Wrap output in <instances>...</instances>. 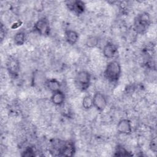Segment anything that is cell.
<instances>
[{"mask_svg":"<svg viewBox=\"0 0 157 157\" xmlns=\"http://www.w3.org/2000/svg\"><path fill=\"white\" fill-rule=\"evenodd\" d=\"M121 74V66L117 60H112L109 62L104 71L105 78L110 83H117Z\"/></svg>","mask_w":157,"mask_h":157,"instance_id":"1","label":"cell"},{"mask_svg":"<svg viewBox=\"0 0 157 157\" xmlns=\"http://www.w3.org/2000/svg\"><path fill=\"white\" fill-rule=\"evenodd\" d=\"M54 148L57 150L58 156L71 157L75 155L76 147L72 140L61 141L54 142Z\"/></svg>","mask_w":157,"mask_h":157,"instance_id":"2","label":"cell"},{"mask_svg":"<svg viewBox=\"0 0 157 157\" xmlns=\"http://www.w3.org/2000/svg\"><path fill=\"white\" fill-rule=\"evenodd\" d=\"M151 23L150 14L148 12H142L136 16L134 21V29L140 34H144Z\"/></svg>","mask_w":157,"mask_h":157,"instance_id":"3","label":"cell"},{"mask_svg":"<svg viewBox=\"0 0 157 157\" xmlns=\"http://www.w3.org/2000/svg\"><path fill=\"white\" fill-rule=\"evenodd\" d=\"M91 76L90 73L87 71H78L74 78L75 83L77 87L82 91H86L90 86Z\"/></svg>","mask_w":157,"mask_h":157,"instance_id":"4","label":"cell"},{"mask_svg":"<svg viewBox=\"0 0 157 157\" xmlns=\"http://www.w3.org/2000/svg\"><path fill=\"white\" fill-rule=\"evenodd\" d=\"M33 30L40 36H49L51 29L48 20L46 17H41L38 19L34 24Z\"/></svg>","mask_w":157,"mask_h":157,"instance_id":"5","label":"cell"},{"mask_svg":"<svg viewBox=\"0 0 157 157\" xmlns=\"http://www.w3.org/2000/svg\"><path fill=\"white\" fill-rule=\"evenodd\" d=\"M93 107L99 112H103L107 105L105 96L100 91H96L93 96Z\"/></svg>","mask_w":157,"mask_h":157,"instance_id":"6","label":"cell"},{"mask_svg":"<svg viewBox=\"0 0 157 157\" xmlns=\"http://www.w3.org/2000/svg\"><path fill=\"white\" fill-rule=\"evenodd\" d=\"M6 67L9 74L12 77H17L18 75L20 69V62L15 57H10L7 59L6 63Z\"/></svg>","mask_w":157,"mask_h":157,"instance_id":"7","label":"cell"},{"mask_svg":"<svg viewBox=\"0 0 157 157\" xmlns=\"http://www.w3.org/2000/svg\"><path fill=\"white\" fill-rule=\"evenodd\" d=\"M67 9L76 15H81L85 10V4L82 1H69L66 2Z\"/></svg>","mask_w":157,"mask_h":157,"instance_id":"8","label":"cell"},{"mask_svg":"<svg viewBox=\"0 0 157 157\" xmlns=\"http://www.w3.org/2000/svg\"><path fill=\"white\" fill-rule=\"evenodd\" d=\"M131 121L128 118H123L120 120L117 125V132L120 134L129 135L132 132Z\"/></svg>","mask_w":157,"mask_h":157,"instance_id":"9","label":"cell"},{"mask_svg":"<svg viewBox=\"0 0 157 157\" xmlns=\"http://www.w3.org/2000/svg\"><path fill=\"white\" fill-rule=\"evenodd\" d=\"M118 52L117 46L111 42H107L102 48V54L107 59L113 58Z\"/></svg>","mask_w":157,"mask_h":157,"instance_id":"10","label":"cell"},{"mask_svg":"<svg viewBox=\"0 0 157 157\" xmlns=\"http://www.w3.org/2000/svg\"><path fill=\"white\" fill-rule=\"evenodd\" d=\"M51 101L56 106H61L62 105L65 101L66 99V95L61 90H59L52 93L51 96Z\"/></svg>","mask_w":157,"mask_h":157,"instance_id":"11","label":"cell"},{"mask_svg":"<svg viewBox=\"0 0 157 157\" xmlns=\"http://www.w3.org/2000/svg\"><path fill=\"white\" fill-rule=\"evenodd\" d=\"M65 39L69 44L74 45L77 43L79 39V34L74 30L69 29L65 31Z\"/></svg>","mask_w":157,"mask_h":157,"instance_id":"12","label":"cell"},{"mask_svg":"<svg viewBox=\"0 0 157 157\" xmlns=\"http://www.w3.org/2000/svg\"><path fill=\"white\" fill-rule=\"evenodd\" d=\"M45 85L48 88V90L52 91V93L61 90V83L56 78H53L47 79Z\"/></svg>","mask_w":157,"mask_h":157,"instance_id":"13","label":"cell"},{"mask_svg":"<svg viewBox=\"0 0 157 157\" xmlns=\"http://www.w3.org/2000/svg\"><path fill=\"white\" fill-rule=\"evenodd\" d=\"M46 80L44 79V75L41 74L40 71H36L34 72L33 78H32V85L34 86H36L37 85H41L42 84L45 83Z\"/></svg>","mask_w":157,"mask_h":157,"instance_id":"14","label":"cell"},{"mask_svg":"<svg viewBox=\"0 0 157 157\" xmlns=\"http://www.w3.org/2000/svg\"><path fill=\"white\" fill-rule=\"evenodd\" d=\"M14 44L17 46L23 45L26 41V34L24 31H20L17 32L13 38Z\"/></svg>","mask_w":157,"mask_h":157,"instance_id":"15","label":"cell"},{"mask_svg":"<svg viewBox=\"0 0 157 157\" xmlns=\"http://www.w3.org/2000/svg\"><path fill=\"white\" fill-rule=\"evenodd\" d=\"M113 156H132V154L131 153V152L129 151L123 145H118L115 147Z\"/></svg>","mask_w":157,"mask_h":157,"instance_id":"16","label":"cell"},{"mask_svg":"<svg viewBox=\"0 0 157 157\" xmlns=\"http://www.w3.org/2000/svg\"><path fill=\"white\" fill-rule=\"evenodd\" d=\"M82 105L83 108L85 110L91 109L93 107V96L88 94L85 96L82 99Z\"/></svg>","mask_w":157,"mask_h":157,"instance_id":"17","label":"cell"},{"mask_svg":"<svg viewBox=\"0 0 157 157\" xmlns=\"http://www.w3.org/2000/svg\"><path fill=\"white\" fill-rule=\"evenodd\" d=\"M85 44L88 48H94L98 44V39L95 36H90L86 39Z\"/></svg>","mask_w":157,"mask_h":157,"instance_id":"18","label":"cell"},{"mask_svg":"<svg viewBox=\"0 0 157 157\" xmlns=\"http://www.w3.org/2000/svg\"><path fill=\"white\" fill-rule=\"evenodd\" d=\"M21 156H28V157L34 156H35L34 150L31 147H28L22 152Z\"/></svg>","mask_w":157,"mask_h":157,"instance_id":"19","label":"cell"},{"mask_svg":"<svg viewBox=\"0 0 157 157\" xmlns=\"http://www.w3.org/2000/svg\"><path fill=\"white\" fill-rule=\"evenodd\" d=\"M149 146H150V150L153 152H154V153L156 152V150H157V144H156V138L155 137H154L153 138L151 139V140H150Z\"/></svg>","mask_w":157,"mask_h":157,"instance_id":"20","label":"cell"},{"mask_svg":"<svg viewBox=\"0 0 157 157\" xmlns=\"http://www.w3.org/2000/svg\"><path fill=\"white\" fill-rule=\"evenodd\" d=\"M0 34H1V40H3L4 36H5V26H4L3 24H1V32H0Z\"/></svg>","mask_w":157,"mask_h":157,"instance_id":"21","label":"cell"}]
</instances>
